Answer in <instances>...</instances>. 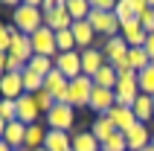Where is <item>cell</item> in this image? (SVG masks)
<instances>
[{
	"mask_svg": "<svg viewBox=\"0 0 154 151\" xmlns=\"http://www.w3.org/2000/svg\"><path fill=\"white\" fill-rule=\"evenodd\" d=\"M12 26H17V32H23L32 38L38 29L44 26V12H41V0H26L20 6L12 9Z\"/></svg>",
	"mask_w": 154,
	"mask_h": 151,
	"instance_id": "cell-1",
	"label": "cell"
},
{
	"mask_svg": "<svg viewBox=\"0 0 154 151\" xmlns=\"http://www.w3.org/2000/svg\"><path fill=\"white\" fill-rule=\"evenodd\" d=\"M93 79L90 76H79V79H73L67 87V105L70 108H87L90 105V93H93Z\"/></svg>",
	"mask_w": 154,
	"mask_h": 151,
	"instance_id": "cell-2",
	"label": "cell"
},
{
	"mask_svg": "<svg viewBox=\"0 0 154 151\" xmlns=\"http://www.w3.org/2000/svg\"><path fill=\"white\" fill-rule=\"evenodd\" d=\"M44 122H47V131H67L73 128V122H76V108H70V105H55V108L44 116Z\"/></svg>",
	"mask_w": 154,
	"mask_h": 151,
	"instance_id": "cell-3",
	"label": "cell"
},
{
	"mask_svg": "<svg viewBox=\"0 0 154 151\" xmlns=\"http://www.w3.org/2000/svg\"><path fill=\"white\" fill-rule=\"evenodd\" d=\"M87 23L93 26V32H102V35H108V38L119 35V29H122V23L116 20V15H113V12H99V9H90Z\"/></svg>",
	"mask_w": 154,
	"mask_h": 151,
	"instance_id": "cell-4",
	"label": "cell"
},
{
	"mask_svg": "<svg viewBox=\"0 0 154 151\" xmlns=\"http://www.w3.org/2000/svg\"><path fill=\"white\" fill-rule=\"evenodd\" d=\"M32 50L35 55H44V58H58V44H55V32L41 26L38 32L32 35Z\"/></svg>",
	"mask_w": 154,
	"mask_h": 151,
	"instance_id": "cell-5",
	"label": "cell"
},
{
	"mask_svg": "<svg viewBox=\"0 0 154 151\" xmlns=\"http://www.w3.org/2000/svg\"><path fill=\"white\" fill-rule=\"evenodd\" d=\"M44 26L52 29V32H64V29L73 26V17H70V12H67V0H58L50 15H44Z\"/></svg>",
	"mask_w": 154,
	"mask_h": 151,
	"instance_id": "cell-6",
	"label": "cell"
},
{
	"mask_svg": "<svg viewBox=\"0 0 154 151\" xmlns=\"http://www.w3.org/2000/svg\"><path fill=\"white\" fill-rule=\"evenodd\" d=\"M55 70L67 76V82L79 79V76H82V52H79V50H73V52H61L58 58H55Z\"/></svg>",
	"mask_w": 154,
	"mask_h": 151,
	"instance_id": "cell-7",
	"label": "cell"
},
{
	"mask_svg": "<svg viewBox=\"0 0 154 151\" xmlns=\"http://www.w3.org/2000/svg\"><path fill=\"white\" fill-rule=\"evenodd\" d=\"M113 105H116V96H113V90L93 87V93H90V105H87V108L93 110L96 116H105V113H111Z\"/></svg>",
	"mask_w": 154,
	"mask_h": 151,
	"instance_id": "cell-8",
	"label": "cell"
},
{
	"mask_svg": "<svg viewBox=\"0 0 154 151\" xmlns=\"http://www.w3.org/2000/svg\"><path fill=\"white\" fill-rule=\"evenodd\" d=\"M17 119H20L23 125H38V119H41V108H38L35 96L23 93V96L17 99Z\"/></svg>",
	"mask_w": 154,
	"mask_h": 151,
	"instance_id": "cell-9",
	"label": "cell"
},
{
	"mask_svg": "<svg viewBox=\"0 0 154 151\" xmlns=\"http://www.w3.org/2000/svg\"><path fill=\"white\" fill-rule=\"evenodd\" d=\"M128 44H125V38L122 35H113V38H108L105 41V47H102V52H105V61L108 64H119V61H125L128 58Z\"/></svg>",
	"mask_w": 154,
	"mask_h": 151,
	"instance_id": "cell-10",
	"label": "cell"
},
{
	"mask_svg": "<svg viewBox=\"0 0 154 151\" xmlns=\"http://www.w3.org/2000/svg\"><path fill=\"white\" fill-rule=\"evenodd\" d=\"M9 55H15V58H20V61H29L35 58V50H32V38L29 35H23V32H15L12 35V47H9Z\"/></svg>",
	"mask_w": 154,
	"mask_h": 151,
	"instance_id": "cell-11",
	"label": "cell"
},
{
	"mask_svg": "<svg viewBox=\"0 0 154 151\" xmlns=\"http://www.w3.org/2000/svg\"><path fill=\"white\" fill-rule=\"evenodd\" d=\"M105 116L113 122V128L116 131H131V128L137 125V116H134V108H119V105H113L111 108V113H105Z\"/></svg>",
	"mask_w": 154,
	"mask_h": 151,
	"instance_id": "cell-12",
	"label": "cell"
},
{
	"mask_svg": "<svg viewBox=\"0 0 154 151\" xmlns=\"http://www.w3.org/2000/svg\"><path fill=\"white\" fill-rule=\"evenodd\" d=\"M119 35L125 38L128 47H146V38H148V32L143 29V23H140V17H134V20H128V23H122Z\"/></svg>",
	"mask_w": 154,
	"mask_h": 151,
	"instance_id": "cell-13",
	"label": "cell"
},
{
	"mask_svg": "<svg viewBox=\"0 0 154 151\" xmlns=\"http://www.w3.org/2000/svg\"><path fill=\"white\" fill-rule=\"evenodd\" d=\"M3 143H6L12 151H23V145H26V125L20 122V119H15V122H9V125H6Z\"/></svg>",
	"mask_w": 154,
	"mask_h": 151,
	"instance_id": "cell-14",
	"label": "cell"
},
{
	"mask_svg": "<svg viewBox=\"0 0 154 151\" xmlns=\"http://www.w3.org/2000/svg\"><path fill=\"white\" fill-rule=\"evenodd\" d=\"M105 64H108V61H105V52L102 50H93V47H90V50L82 52V76H90V79H93Z\"/></svg>",
	"mask_w": 154,
	"mask_h": 151,
	"instance_id": "cell-15",
	"label": "cell"
},
{
	"mask_svg": "<svg viewBox=\"0 0 154 151\" xmlns=\"http://www.w3.org/2000/svg\"><path fill=\"white\" fill-rule=\"evenodd\" d=\"M0 96L3 99H20L23 96V73H6L3 84H0Z\"/></svg>",
	"mask_w": 154,
	"mask_h": 151,
	"instance_id": "cell-16",
	"label": "cell"
},
{
	"mask_svg": "<svg viewBox=\"0 0 154 151\" xmlns=\"http://www.w3.org/2000/svg\"><path fill=\"white\" fill-rule=\"evenodd\" d=\"M125 140H128V151H143L151 145V134H148V128L143 122H137L131 131H125Z\"/></svg>",
	"mask_w": 154,
	"mask_h": 151,
	"instance_id": "cell-17",
	"label": "cell"
},
{
	"mask_svg": "<svg viewBox=\"0 0 154 151\" xmlns=\"http://www.w3.org/2000/svg\"><path fill=\"white\" fill-rule=\"evenodd\" d=\"M70 32H73V38H76V47H82V52L93 47L96 32H93V26L87 23V20H76V23L70 26Z\"/></svg>",
	"mask_w": 154,
	"mask_h": 151,
	"instance_id": "cell-18",
	"label": "cell"
},
{
	"mask_svg": "<svg viewBox=\"0 0 154 151\" xmlns=\"http://www.w3.org/2000/svg\"><path fill=\"white\" fill-rule=\"evenodd\" d=\"M44 148L47 151H73V137L67 131H47Z\"/></svg>",
	"mask_w": 154,
	"mask_h": 151,
	"instance_id": "cell-19",
	"label": "cell"
},
{
	"mask_svg": "<svg viewBox=\"0 0 154 151\" xmlns=\"http://www.w3.org/2000/svg\"><path fill=\"white\" fill-rule=\"evenodd\" d=\"M73 151H102V143L90 131H79L73 134Z\"/></svg>",
	"mask_w": 154,
	"mask_h": 151,
	"instance_id": "cell-20",
	"label": "cell"
},
{
	"mask_svg": "<svg viewBox=\"0 0 154 151\" xmlns=\"http://www.w3.org/2000/svg\"><path fill=\"white\" fill-rule=\"evenodd\" d=\"M116 82H119V76H116L113 64H105V67L93 76V84L96 87H105V90H116Z\"/></svg>",
	"mask_w": 154,
	"mask_h": 151,
	"instance_id": "cell-21",
	"label": "cell"
},
{
	"mask_svg": "<svg viewBox=\"0 0 154 151\" xmlns=\"http://www.w3.org/2000/svg\"><path fill=\"white\" fill-rule=\"evenodd\" d=\"M90 134H93L99 143H105V140H111V137L116 134V128H113V122L108 116H96L93 125H90Z\"/></svg>",
	"mask_w": 154,
	"mask_h": 151,
	"instance_id": "cell-22",
	"label": "cell"
},
{
	"mask_svg": "<svg viewBox=\"0 0 154 151\" xmlns=\"http://www.w3.org/2000/svg\"><path fill=\"white\" fill-rule=\"evenodd\" d=\"M134 116H137V122H143V125H146L148 119H154V102H151V96L140 93L137 105H134Z\"/></svg>",
	"mask_w": 154,
	"mask_h": 151,
	"instance_id": "cell-23",
	"label": "cell"
},
{
	"mask_svg": "<svg viewBox=\"0 0 154 151\" xmlns=\"http://www.w3.org/2000/svg\"><path fill=\"white\" fill-rule=\"evenodd\" d=\"M44 140H47V131L41 128V122L38 125H26V151H35V148H44Z\"/></svg>",
	"mask_w": 154,
	"mask_h": 151,
	"instance_id": "cell-24",
	"label": "cell"
},
{
	"mask_svg": "<svg viewBox=\"0 0 154 151\" xmlns=\"http://www.w3.org/2000/svg\"><path fill=\"white\" fill-rule=\"evenodd\" d=\"M131 64V70H137V73H143V70L151 64V58H148V52H146V47H131L128 50V58H125Z\"/></svg>",
	"mask_w": 154,
	"mask_h": 151,
	"instance_id": "cell-25",
	"label": "cell"
},
{
	"mask_svg": "<svg viewBox=\"0 0 154 151\" xmlns=\"http://www.w3.org/2000/svg\"><path fill=\"white\" fill-rule=\"evenodd\" d=\"M67 12L73 17V23L76 20H87L90 17V3L87 0H67Z\"/></svg>",
	"mask_w": 154,
	"mask_h": 151,
	"instance_id": "cell-26",
	"label": "cell"
},
{
	"mask_svg": "<svg viewBox=\"0 0 154 151\" xmlns=\"http://www.w3.org/2000/svg\"><path fill=\"white\" fill-rule=\"evenodd\" d=\"M38 90H44V76L32 73V70L26 67V73H23V93H29V96H35Z\"/></svg>",
	"mask_w": 154,
	"mask_h": 151,
	"instance_id": "cell-27",
	"label": "cell"
},
{
	"mask_svg": "<svg viewBox=\"0 0 154 151\" xmlns=\"http://www.w3.org/2000/svg\"><path fill=\"white\" fill-rule=\"evenodd\" d=\"M26 67L32 70V73H38V76H47V73H52L55 70V58H44V55H35Z\"/></svg>",
	"mask_w": 154,
	"mask_h": 151,
	"instance_id": "cell-28",
	"label": "cell"
},
{
	"mask_svg": "<svg viewBox=\"0 0 154 151\" xmlns=\"http://www.w3.org/2000/svg\"><path fill=\"white\" fill-rule=\"evenodd\" d=\"M137 79H140V93L154 96V64H148L143 73H137Z\"/></svg>",
	"mask_w": 154,
	"mask_h": 151,
	"instance_id": "cell-29",
	"label": "cell"
},
{
	"mask_svg": "<svg viewBox=\"0 0 154 151\" xmlns=\"http://www.w3.org/2000/svg\"><path fill=\"white\" fill-rule=\"evenodd\" d=\"M113 15H116V20H119V23H128V20H134V3H131V0H119V3H116V9H113Z\"/></svg>",
	"mask_w": 154,
	"mask_h": 151,
	"instance_id": "cell-30",
	"label": "cell"
},
{
	"mask_svg": "<svg viewBox=\"0 0 154 151\" xmlns=\"http://www.w3.org/2000/svg\"><path fill=\"white\" fill-rule=\"evenodd\" d=\"M55 44H58V55H61V52H73V50H76V38H73L70 29L55 32Z\"/></svg>",
	"mask_w": 154,
	"mask_h": 151,
	"instance_id": "cell-31",
	"label": "cell"
},
{
	"mask_svg": "<svg viewBox=\"0 0 154 151\" xmlns=\"http://www.w3.org/2000/svg\"><path fill=\"white\" fill-rule=\"evenodd\" d=\"M102 151H128V140H125V134L116 131L111 140H105V143H102Z\"/></svg>",
	"mask_w": 154,
	"mask_h": 151,
	"instance_id": "cell-32",
	"label": "cell"
},
{
	"mask_svg": "<svg viewBox=\"0 0 154 151\" xmlns=\"http://www.w3.org/2000/svg\"><path fill=\"white\" fill-rule=\"evenodd\" d=\"M35 102H38V108H41L44 116H47V113L58 105V102H55V96H52V93H47V90H38V93H35Z\"/></svg>",
	"mask_w": 154,
	"mask_h": 151,
	"instance_id": "cell-33",
	"label": "cell"
},
{
	"mask_svg": "<svg viewBox=\"0 0 154 151\" xmlns=\"http://www.w3.org/2000/svg\"><path fill=\"white\" fill-rule=\"evenodd\" d=\"M0 119H6V122L17 119V102L15 99H0Z\"/></svg>",
	"mask_w": 154,
	"mask_h": 151,
	"instance_id": "cell-34",
	"label": "cell"
},
{
	"mask_svg": "<svg viewBox=\"0 0 154 151\" xmlns=\"http://www.w3.org/2000/svg\"><path fill=\"white\" fill-rule=\"evenodd\" d=\"M6 73H26V61L9 55V58H6Z\"/></svg>",
	"mask_w": 154,
	"mask_h": 151,
	"instance_id": "cell-35",
	"label": "cell"
},
{
	"mask_svg": "<svg viewBox=\"0 0 154 151\" xmlns=\"http://www.w3.org/2000/svg\"><path fill=\"white\" fill-rule=\"evenodd\" d=\"M140 23H143V29H146L148 35L154 32V6L148 9V12H146V15H143V17H140Z\"/></svg>",
	"mask_w": 154,
	"mask_h": 151,
	"instance_id": "cell-36",
	"label": "cell"
},
{
	"mask_svg": "<svg viewBox=\"0 0 154 151\" xmlns=\"http://www.w3.org/2000/svg\"><path fill=\"white\" fill-rule=\"evenodd\" d=\"M146 52H148V58H151V64H154V32L146 38Z\"/></svg>",
	"mask_w": 154,
	"mask_h": 151,
	"instance_id": "cell-37",
	"label": "cell"
},
{
	"mask_svg": "<svg viewBox=\"0 0 154 151\" xmlns=\"http://www.w3.org/2000/svg\"><path fill=\"white\" fill-rule=\"evenodd\" d=\"M6 58H9V52H0V73H6Z\"/></svg>",
	"mask_w": 154,
	"mask_h": 151,
	"instance_id": "cell-38",
	"label": "cell"
},
{
	"mask_svg": "<svg viewBox=\"0 0 154 151\" xmlns=\"http://www.w3.org/2000/svg\"><path fill=\"white\" fill-rule=\"evenodd\" d=\"M6 125H9L6 119H0V140H3V134H6Z\"/></svg>",
	"mask_w": 154,
	"mask_h": 151,
	"instance_id": "cell-39",
	"label": "cell"
},
{
	"mask_svg": "<svg viewBox=\"0 0 154 151\" xmlns=\"http://www.w3.org/2000/svg\"><path fill=\"white\" fill-rule=\"evenodd\" d=\"M0 151H12V148H9V145L3 143V140H0Z\"/></svg>",
	"mask_w": 154,
	"mask_h": 151,
	"instance_id": "cell-40",
	"label": "cell"
},
{
	"mask_svg": "<svg viewBox=\"0 0 154 151\" xmlns=\"http://www.w3.org/2000/svg\"><path fill=\"white\" fill-rule=\"evenodd\" d=\"M143 151H154V145H148V148H143Z\"/></svg>",
	"mask_w": 154,
	"mask_h": 151,
	"instance_id": "cell-41",
	"label": "cell"
},
{
	"mask_svg": "<svg viewBox=\"0 0 154 151\" xmlns=\"http://www.w3.org/2000/svg\"><path fill=\"white\" fill-rule=\"evenodd\" d=\"M3 76H6V73H0V84H3Z\"/></svg>",
	"mask_w": 154,
	"mask_h": 151,
	"instance_id": "cell-42",
	"label": "cell"
},
{
	"mask_svg": "<svg viewBox=\"0 0 154 151\" xmlns=\"http://www.w3.org/2000/svg\"><path fill=\"white\" fill-rule=\"evenodd\" d=\"M35 151H47V148H35Z\"/></svg>",
	"mask_w": 154,
	"mask_h": 151,
	"instance_id": "cell-43",
	"label": "cell"
},
{
	"mask_svg": "<svg viewBox=\"0 0 154 151\" xmlns=\"http://www.w3.org/2000/svg\"><path fill=\"white\" fill-rule=\"evenodd\" d=\"M151 145H154V137H151Z\"/></svg>",
	"mask_w": 154,
	"mask_h": 151,
	"instance_id": "cell-44",
	"label": "cell"
},
{
	"mask_svg": "<svg viewBox=\"0 0 154 151\" xmlns=\"http://www.w3.org/2000/svg\"><path fill=\"white\" fill-rule=\"evenodd\" d=\"M151 102H154V96H151Z\"/></svg>",
	"mask_w": 154,
	"mask_h": 151,
	"instance_id": "cell-45",
	"label": "cell"
},
{
	"mask_svg": "<svg viewBox=\"0 0 154 151\" xmlns=\"http://www.w3.org/2000/svg\"><path fill=\"white\" fill-rule=\"evenodd\" d=\"M23 151H26V148H23Z\"/></svg>",
	"mask_w": 154,
	"mask_h": 151,
	"instance_id": "cell-46",
	"label": "cell"
}]
</instances>
